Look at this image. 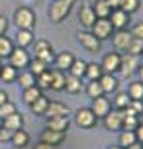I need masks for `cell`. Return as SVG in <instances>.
Wrapping results in <instances>:
<instances>
[{
	"label": "cell",
	"mask_w": 143,
	"mask_h": 149,
	"mask_svg": "<svg viewBox=\"0 0 143 149\" xmlns=\"http://www.w3.org/2000/svg\"><path fill=\"white\" fill-rule=\"evenodd\" d=\"M14 24L18 30H33L35 28V14L28 6H20L14 12Z\"/></svg>",
	"instance_id": "obj_2"
},
{
	"label": "cell",
	"mask_w": 143,
	"mask_h": 149,
	"mask_svg": "<svg viewBox=\"0 0 143 149\" xmlns=\"http://www.w3.org/2000/svg\"><path fill=\"white\" fill-rule=\"evenodd\" d=\"M75 2L76 0H53V4L49 6V20H51L53 24L63 22V20L71 14Z\"/></svg>",
	"instance_id": "obj_1"
},
{
	"label": "cell",
	"mask_w": 143,
	"mask_h": 149,
	"mask_svg": "<svg viewBox=\"0 0 143 149\" xmlns=\"http://www.w3.org/2000/svg\"><path fill=\"white\" fill-rule=\"evenodd\" d=\"M47 67H49V65H45L43 61L35 59V57H33V59L30 61V71H31L33 74H35V77H37V74H41L43 71H47Z\"/></svg>",
	"instance_id": "obj_39"
},
{
	"label": "cell",
	"mask_w": 143,
	"mask_h": 149,
	"mask_svg": "<svg viewBox=\"0 0 143 149\" xmlns=\"http://www.w3.org/2000/svg\"><path fill=\"white\" fill-rule=\"evenodd\" d=\"M65 81H67V74L61 69H51V88L53 90H65Z\"/></svg>",
	"instance_id": "obj_19"
},
{
	"label": "cell",
	"mask_w": 143,
	"mask_h": 149,
	"mask_svg": "<svg viewBox=\"0 0 143 149\" xmlns=\"http://www.w3.org/2000/svg\"><path fill=\"white\" fill-rule=\"evenodd\" d=\"M102 69H104V73H116V71H120V65H121V55L118 51H112L104 55V59H102Z\"/></svg>",
	"instance_id": "obj_11"
},
{
	"label": "cell",
	"mask_w": 143,
	"mask_h": 149,
	"mask_svg": "<svg viewBox=\"0 0 143 149\" xmlns=\"http://www.w3.org/2000/svg\"><path fill=\"white\" fill-rule=\"evenodd\" d=\"M92 33L102 41V39H108V37H112L114 33V26L112 22L108 20V18H96V22L92 24Z\"/></svg>",
	"instance_id": "obj_5"
},
{
	"label": "cell",
	"mask_w": 143,
	"mask_h": 149,
	"mask_svg": "<svg viewBox=\"0 0 143 149\" xmlns=\"http://www.w3.org/2000/svg\"><path fill=\"white\" fill-rule=\"evenodd\" d=\"M120 8H121V10H126L128 14H133L135 10H139V0H121Z\"/></svg>",
	"instance_id": "obj_41"
},
{
	"label": "cell",
	"mask_w": 143,
	"mask_h": 149,
	"mask_svg": "<svg viewBox=\"0 0 143 149\" xmlns=\"http://www.w3.org/2000/svg\"><path fill=\"white\" fill-rule=\"evenodd\" d=\"M102 74H104V69H102L100 63H86V74L84 77L88 81H98Z\"/></svg>",
	"instance_id": "obj_26"
},
{
	"label": "cell",
	"mask_w": 143,
	"mask_h": 149,
	"mask_svg": "<svg viewBox=\"0 0 143 149\" xmlns=\"http://www.w3.org/2000/svg\"><path fill=\"white\" fill-rule=\"evenodd\" d=\"M45 118H59V116H69V106L63 102H49L47 110L43 114Z\"/></svg>",
	"instance_id": "obj_15"
},
{
	"label": "cell",
	"mask_w": 143,
	"mask_h": 149,
	"mask_svg": "<svg viewBox=\"0 0 143 149\" xmlns=\"http://www.w3.org/2000/svg\"><path fill=\"white\" fill-rule=\"evenodd\" d=\"M106 2H108V4L112 6V10H114V8H120V2H121V0H106Z\"/></svg>",
	"instance_id": "obj_49"
},
{
	"label": "cell",
	"mask_w": 143,
	"mask_h": 149,
	"mask_svg": "<svg viewBox=\"0 0 143 149\" xmlns=\"http://www.w3.org/2000/svg\"><path fill=\"white\" fill-rule=\"evenodd\" d=\"M92 8H94L96 18H110V14H112V6H110L106 0H96V4Z\"/></svg>",
	"instance_id": "obj_28"
},
{
	"label": "cell",
	"mask_w": 143,
	"mask_h": 149,
	"mask_svg": "<svg viewBox=\"0 0 143 149\" xmlns=\"http://www.w3.org/2000/svg\"><path fill=\"white\" fill-rule=\"evenodd\" d=\"M133 143H137L135 132H133V130H124V132L120 134V145L124 149H128L129 145H133Z\"/></svg>",
	"instance_id": "obj_31"
},
{
	"label": "cell",
	"mask_w": 143,
	"mask_h": 149,
	"mask_svg": "<svg viewBox=\"0 0 143 149\" xmlns=\"http://www.w3.org/2000/svg\"><path fill=\"white\" fill-rule=\"evenodd\" d=\"M65 90H67V92H71V94H76V92H81V90H83V79L69 74L67 81H65Z\"/></svg>",
	"instance_id": "obj_27"
},
{
	"label": "cell",
	"mask_w": 143,
	"mask_h": 149,
	"mask_svg": "<svg viewBox=\"0 0 143 149\" xmlns=\"http://www.w3.org/2000/svg\"><path fill=\"white\" fill-rule=\"evenodd\" d=\"M141 55H143V51H141Z\"/></svg>",
	"instance_id": "obj_56"
},
{
	"label": "cell",
	"mask_w": 143,
	"mask_h": 149,
	"mask_svg": "<svg viewBox=\"0 0 143 149\" xmlns=\"http://www.w3.org/2000/svg\"><path fill=\"white\" fill-rule=\"evenodd\" d=\"M98 82L102 84V90H104V94L106 92H114V90L118 88V79L114 77L112 73H104L100 79H98Z\"/></svg>",
	"instance_id": "obj_21"
},
{
	"label": "cell",
	"mask_w": 143,
	"mask_h": 149,
	"mask_svg": "<svg viewBox=\"0 0 143 149\" xmlns=\"http://www.w3.org/2000/svg\"><path fill=\"white\" fill-rule=\"evenodd\" d=\"M78 43L90 53L100 51V39H98L92 31H78Z\"/></svg>",
	"instance_id": "obj_8"
},
{
	"label": "cell",
	"mask_w": 143,
	"mask_h": 149,
	"mask_svg": "<svg viewBox=\"0 0 143 149\" xmlns=\"http://www.w3.org/2000/svg\"><path fill=\"white\" fill-rule=\"evenodd\" d=\"M90 110L96 114V118H104L108 112L112 110V102L104 96H98V98H92V106Z\"/></svg>",
	"instance_id": "obj_13"
},
{
	"label": "cell",
	"mask_w": 143,
	"mask_h": 149,
	"mask_svg": "<svg viewBox=\"0 0 143 149\" xmlns=\"http://www.w3.org/2000/svg\"><path fill=\"white\" fill-rule=\"evenodd\" d=\"M78 20L83 24L84 28H92V24L96 22V14H94V8L92 4H84L81 8V12H78Z\"/></svg>",
	"instance_id": "obj_16"
},
{
	"label": "cell",
	"mask_w": 143,
	"mask_h": 149,
	"mask_svg": "<svg viewBox=\"0 0 143 149\" xmlns=\"http://www.w3.org/2000/svg\"><path fill=\"white\" fill-rule=\"evenodd\" d=\"M129 98L131 100H143V82L137 81V82H131L129 84Z\"/></svg>",
	"instance_id": "obj_35"
},
{
	"label": "cell",
	"mask_w": 143,
	"mask_h": 149,
	"mask_svg": "<svg viewBox=\"0 0 143 149\" xmlns=\"http://www.w3.org/2000/svg\"><path fill=\"white\" fill-rule=\"evenodd\" d=\"M129 102H131V98H129L128 92H120L118 96L114 98V106H116V110H124V108H128Z\"/></svg>",
	"instance_id": "obj_38"
},
{
	"label": "cell",
	"mask_w": 143,
	"mask_h": 149,
	"mask_svg": "<svg viewBox=\"0 0 143 149\" xmlns=\"http://www.w3.org/2000/svg\"><path fill=\"white\" fill-rule=\"evenodd\" d=\"M96 114L90 110V108H78L75 116V122L78 127H84V130H90V127L96 126Z\"/></svg>",
	"instance_id": "obj_6"
},
{
	"label": "cell",
	"mask_w": 143,
	"mask_h": 149,
	"mask_svg": "<svg viewBox=\"0 0 143 149\" xmlns=\"http://www.w3.org/2000/svg\"><path fill=\"white\" fill-rule=\"evenodd\" d=\"M14 112H18V110H16V104H14V102H10V100H6L4 104L0 106V118L4 120V118H8L10 114H14Z\"/></svg>",
	"instance_id": "obj_42"
},
{
	"label": "cell",
	"mask_w": 143,
	"mask_h": 149,
	"mask_svg": "<svg viewBox=\"0 0 143 149\" xmlns=\"http://www.w3.org/2000/svg\"><path fill=\"white\" fill-rule=\"evenodd\" d=\"M35 84H37L39 88H51V69H47V71H43L41 74H37L35 77Z\"/></svg>",
	"instance_id": "obj_33"
},
{
	"label": "cell",
	"mask_w": 143,
	"mask_h": 149,
	"mask_svg": "<svg viewBox=\"0 0 143 149\" xmlns=\"http://www.w3.org/2000/svg\"><path fill=\"white\" fill-rule=\"evenodd\" d=\"M114 149H120V147H114ZM121 149H124V147H121Z\"/></svg>",
	"instance_id": "obj_55"
},
{
	"label": "cell",
	"mask_w": 143,
	"mask_h": 149,
	"mask_svg": "<svg viewBox=\"0 0 143 149\" xmlns=\"http://www.w3.org/2000/svg\"><path fill=\"white\" fill-rule=\"evenodd\" d=\"M143 51V39L141 37H131V41H129L128 45V53H131V55H141Z\"/></svg>",
	"instance_id": "obj_37"
},
{
	"label": "cell",
	"mask_w": 143,
	"mask_h": 149,
	"mask_svg": "<svg viewBox=\"0 0 143 149\" xmlns=\"http://www.w3.org/2000/svg\"><path fill=\"white\" fill-rule=\"evenodd\" d=\"M133 132H135V139H137V143H143V124H139V126H137Z\"/></svg>",
	"instance_id": "obj_46"
},
{
	"label": "cell",
	"mask_w": 143,
	"mask_h": 149,
	"mask_svg": "<svg viewBox=\"0 0 143 149\" xmlns=\"http://www.w3.org/2000/svg\"><path fill=\"white\" fill-rule=\"evenodd\" d=\"M141 145H143V143H141Z\"/></svg>",
	"instance_id": "obj_57"
},
{
	"label": "cell",
	"mask_w": 143,
	"mask_h": 149,
	"mask_svg": "<svg viewBox=\"0 0 143 149\" xmlns=\"http://www.w3.org/2000/svg\"><path fill=\"white\" fill-rule=\"evenodd\" d=\"M47 104H49V98H45L43 94H41V96H39L33 104H31V110H33V114H35V116H43V114H45V110H47Z\"/></svg>",
	"instance_id": "obj_32"
},
{
	"label": "cell",
	"mask_w": 143,
	"mask_h": 149,
	"mask_svg": "<svg viewBox=\"0 0 143 149\" xmlns=\"http://www.w3.org/2000/svg\"><path fill=\"white\" fill-rule=\"evenodd\" d=\"M86 94L90 98H98V96H104V90H102V84L98 81H90L88 86H86Z\"/></svg>",
	"instance_id": "obj_36"
},
{
	"label": "cell",
	"mask_w": 143,
	"mask_h": 149,
	"mask_svg": "<svg viewBox=\"0 0 143 149\" xmlns=\"http://www.w3.org/2000/svg\"><path fill=\"white\" fill-rule=\"evenodd\" d=\"M137 73H139V79H141V82H143V65H139V69H137Z\"/></svg>",
	"instance_id": "obj_52"
},
{
	"label": "cell",
	"mask_w": 143,
	"mask_h": 149,
	"mask_svg": "<svg viewBox=\"0 0 143 149\" xmlns=\"http://www.w3.org/2000/svg\"><path fill=\"white\" fill-rule=\"evenodd\" d=\"M10 139H12V132L2 126L0 127V141H10Z\"/></svg>",
	"instance_id": "obj_43"
},
{
	"label": "cell",
	"mask_w": 143,
	"mask_h": 149,
	"mask_svg": "<svg viewBox=\"0 0 143 149\" xmlns=\"http://www.w3.org/2000/svg\"><path fill=\"white\" fill-rule=\"evenodd\" d=\"M6 28H8V20L4 18V16H0V36H4Z\"/></svg>",
	"instance_id": "obj_47"
},
{
	"label": "cell",
	"mask_w": 143,
	"mask_h": 149,
	"mask_svg": "<svg viewBox=\"0 0 143 149\" xmlns=\"http://www.w3.org/2000/svg\"><path fill=\"white\" fill-rule=\"evenodd\" d=\"M0 127H2V118H0Z\"/></svg>",
	"instance_id": "obj_53"
},
{
	"label": "cell",
	"mask_w": 143,
	"mask_h": 149,
	"mask_svg": "<svg viewBox=\"0 0 143 149\" xmlns=\"http://www.w3.org/2000/svg\"><path fill=\"white\" fill-rule=\"evenodd\" d=\"M43 92H41V88H39L37 84H33V86H30V88H24V94H22V98H24V104H28V106H31L35 100H37L39 96H41Z\"/></svg>",
	"instance_id": "obj_23"
},
{
	"label": "cell",
	"mask_w": 143,
	"mask_h": 149,
	"mask_svg": "<svg viewBox=\"0 0 143 149\" xmlns=\"http://www.w3.org/2000/svg\"><path fill=\"white\" fill-rule=\"evenodd\" d=\"M2 126L6 127V130H10V132H16V130H20V127L24 126V118L20 112H14V114H10L8 118L2 120Z\"/></svg>",
	"instance_id": "obj_18"
},
{
	"label": "cell",
	"mask_w": 143,
	"mask_h": 149,
	"mask_svg": "<svg viewBox=\"0 0 143 149\" xmlns=\"http://www.w3.org/2000/svg\"><path fill=\"white\" fill-rule=\"evenodd\" d=\"M6 100H8V94H6V92H4V90H0V106L4 104Z\"/></svg>",
	"instance_id": "obj_50"
},
{
	"label": "cell",
	"mask_w": 143,
	"mask_h": 149,
	"mask_svg": "<svg viewBox=\"0 0 143 149\" xmlns=\"http://www.w3.org/2000/svg\"><path fill=\"white\" fill-rule=\"evenodd\" d=\"M69 116H59V118H47V127L55 132H67L69 127Z\"/></svg>",
	"instance_id": "obj_22"
},
{
	"label": "cell",
	"mask_w": 143,
	"mask_h": 149,
	"mask_svg": "<svg viewBox=\"0 0 143 149\" xmlns=\"http://www.w3.org/2000/svg\"><path fill=\"white\" fill-rule=\"evenodd\" d=\"M129 106L135 110V114H143V100H131Z\"/></svg>",
	"instance_id": "obj_44"
},
{
	"label": "cell",
	"mask_w": 143,
	"mask_h": 149,
	"mask_svg": "<svg viewBox=\"0 0 143 149\" xmlns=\"http://www.w3.org/2000/svg\"><path fill=\"white\" fill-rule=\"evenodd\" d=\"M128 149H143V145L141 143H133V145H129Z\"/></svg>",
	"instance_id": "obj_51"
},
{
	"label": "cell",
	"mask_w": 143,
	"mask_h": 149,
	"mask_svg": "<svg viewBox=\"0 0 143 149\" xmlns=\"http://www.w3.org/2000/svg\"><path fill=\"white\" fill-rule=\"evenodd\" d=\"M67 139V132H55V130H43L41 132V135H39V141L43 143H49V145H53V147H57V145H61V143Z\"/></svg>",
	"instance_id": "obj_9"
},
{
	"label": "cell",
	"mask_w": 143,
	"mask_h": 149,
	"mask_svg": "<svg viewBox=\"0 0 143 149\" xmlns=\"http://www.w3.org/2000/svg\"><path fill=\"white\" fill-rule=\"evenodd\" d=\"M137 126H139V116H124L121 130H135Z\"/></svg>",
	"instance_id": "obj_40"
},
{
	"label": "cell",
	"mask_w": 143,
	"mask_h": 149,
	"mask_svg": "<svg viewBox=\"0 0 143 149\" xmlns=\"http://www.w3.org/2000/svg\"><path fill=\"white\" fill-rule=\"evenodd\" d=\"M0 79H2V82H14L18 79V69H14L12 65H2Z\"/></svg>",
	"instance_id": "obj_30"
},
{
	"label": "cell",
	"mask_w": 143,
	"mask_h": 149,
	"mask_svg": "<svg viewBox=\"0 0 143 149\" xmlns=\"http://www.w3.org/2000/svg\"><path fill=\"white\" fill-rule=\"evenodd\" d=\"M0 71H2V63H0Z\"/></svg>",
	"instance_id": "obj_54"
},
{
	"label": "cell",
	"mask_w": 143,
	"mask_h": 149,
	"mask_svg": "<svg viewBox=\"0 0 143 149\" xmlns=\"http://www.w3.org/2000/svg\"><path fill=\"white\" fill-rule=\"evenodd\" d=\"M131 31H126V30H118L114 33V47L118 49V51H128V45L131 41Z\"/></svg>",
	"instance_id": "obj_14"
},
{
	"label": "cell",
	"mask_w": 143,
	"mask_h": 149,
	"mask_svg": "<svg viewBox=\"0 0 143 149\" xmlns=\"http://www.w3.org/2000/svg\"><path fill=\"white\" fill-rule=\"evenodd\" d=\"M10 141L14 143L16 147H26V145H28V143H30V134H28V132H24L22 127H20V130H16V132H12V139H10Z\"/></svg>",
	"instance_id": "obj_25"
},
{
	"label": "cell",
	"mask_w": 143,
	"mask_h": 149,
	"mask_svg": "<svg viewBox=\"0 0 143 149\" xmlns=\"http://www.w3.org/2000/svg\"><path fill=\"white\" fill-rule=\"evenodd\" d=\"M33 57L39 61H43L45 65H51L53 61H55V53H53V47L49 41L45 39H39L33 43Z\"/></svg>",
	"instance_id": "obj_3"
},
{
	"label": "cell",
	"mask_w": 143,
	"mask_h": 149,
	"mask_svg": "<svg viewBox=\"0 0 143 149\" xmlns=\"http://www.w3.org/2000/svg\"><path fill=\"white\" fill-rule=\"evenodd\" d=\"M8 59H10V65L18 71H24V69L30 67V61H31V55L24 47H14L12 53L8 55Z\"/></svg>",
	"instance_id": "obj_4"
},
{
	"label": "cell",
	"mask_w": 143,
	"mask_h": 149,
	"mask_svg": "<svg viewBox=\"0 0 143 149\" xmlns=\"http://www.w3.org/2000/svg\"><path fill=\"white\" fill-rule=\"evenodd\" d=\"M121 120H124V116H121L120 110H110L104 116L106 130H110V132H120L121 130Z\"/></svg>",
	"instance_id": "obj_12"
},
{
	"label": "cell",
	"mask_w": 143,
	"mask_h": 149,
	"mask_svg": "<svg viewBox=\"0 0 143 149\" xmlns=\"http://www.w3.org/2000/svg\"><path fill=\"white\" fill-rule=\"evenodd\" d=\"M108 20L112 22L114 30H126V28L129 26V14L126 12V10H121V8H114Z\"/></svg>",
	"instance_id": "obj_10"
},
{
	"label": "cell",
	"mask_w": 143,
	"mask_h": 149,
	"mask_svg": "<svg viewBox=\"0 0 143 149\" xmlns=\"http://www.w3.org/2000/svg\"><path fill=\"white\" fill-rule=\"evenodd\" d=\"M16 81H18V84H20L22 88H30V86L35 84V74L31 73L30 69H24L22 73L18 74V79H16Z\"/></svg>",
	"instance_id": "obj_24"
},
{
	"label": "cell",
	"mask_w": 143,
	"mask_h": 149,
	"mask_svg": "<svg viewBox=\"0 0 143 149\" xmlns=\"http://www.w3.org/2000/svg\"><path fill=\"white\" fill-rule=\"evenodd\" d=\"M69 74L83 79L84 74H86V61H83V59H75V61H73V65L69 67Z\"/></svg>",
	"instance_id": "obj_29"
},
{
	"label": "cell",
	"mask_w": 143,
	"mask_h": 149,
	"mask_svg": "<svg viewBox=\"0 0 143 149\" xmlns=\"http://www.w3.org/2000/svg\"><path fill=\"white\" fill-rule=\"evenodd\" d=\"M73 61H75V57H73V53H71V51H61L59 55H55V61H53V65H55V69L69 71V67L73 65Z\"/></svg>",
	"instance_id": "obj_17"
},
{
	"label": "cell",
	"mask_w": 143,
	"mask_h": 149,
	"mask_svg": "<svg viewBox=\"0 0 143 149\" xmlns=\"http://www.w3.org/2000/svg\"><path fill=\"white\" fill-rule=\"evenodd\" d=\"M14 49V41L6 36H0V57H8Z\"/></svg>",
	"instance_id": "obj_34"
},
{
	"label": "cell",
	"mask_w": 143,
	"mask_h": 149,
	"mask_svg": "<svg viewBox=\"0 0 143 149\" xmlns=\"http://www.w3.org/2000/svg\"><path fill=\"white\" fill-rule=\"evenodd\" d=\"M131 36L141 37V39H143V22H139V24H135V26H133V30H131Z\"/></svg>",
	"instance_id": "obj_45"
},
{
	"label": "cell",
	"mask_w": 143,
	"mask_h": 149,
	"mask_svg": "<svg viewBox=\"0 0 143 149\" xmlns=\"http://www.w3.org/2000/svg\"><path fill=\"white\" fill-rule=\"evenodd\" d=\"M33 149H55L53 145H49V143H43V141H39L37 145H33Z\"/></svg>",
	"instance_id": "obj_48"
},
{
	"label": "cell",
	"mask_w": 143,
	"mask_h": 149,
	"mask_svg": "<svg viewBox=\"0 0 143 149\" xmlns=\"http://www.w3.org/2000/svg\"><path fill=\"white\" fill-rule=\"evenodd\" d=\"M139 55H131V53H126V55H121V65H120V71L121 74H126V77H131L133 73H137V69H139Z\"/></svg>",
	"instance_id": "obj_7"
},
{
	"label": "cell",
	"mask_w": 143,
	"mask_h": 149,
	"mask_svg": "<svg viewBox=\"0 0 143 149\" xmlns=\"http://www.w3.org/2000/svg\"><path fill=\"white\" fill-rule=\"evenodd\" d=\"M33 30H18L16 33V45L18 47H24V49H28L31 43H33Z\"/></svg>",
	"instance_id": "obj_20"
}]
</instances>
